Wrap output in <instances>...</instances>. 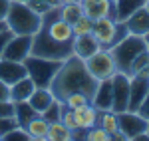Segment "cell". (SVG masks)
Segmentation results:
<instances>
[{
    "instance_id": "6da1fadb",
    "label": "cell",
    "mask_w": 149,
    "mask_h": 141,
    "mask_svg": "<svg viewBox=\"0 0 149 141\" xmlns=\"http://www.w3.org/2000/svg\"><path fill=\"white\" fill-rule=\"evenodd\" d=\"M97 85H100V82L88 72L86 62L72 54L68 60L62 62L60 70L56 72L54 80L50 83V90H52L54 97L60 99V101L68 94H74V92H81L92 99Z\"/></svg>"
},
{
    "instance_id": "7a4b0ae2",
    "label": "cell",
    "mask_w": 149,
    "mask_h": 141,
    "mask_svg": "<svg viewBox=\"0 0 149 141\" xmlns=\"http://www.w3.org/2000/svg\"><path fill=\"white\" fill-rule=\"evenodd\" d=\"M6 28L12 34L18 36H34L42 24V16L34 12L26 2L22 0H12L10 10L6 14Z\"/></svg>"
},
{
    "instance_id": "3957f363",
    "label": "cell",
    "mask_w": 149,
    "mask_h": 141,
    "mask_svg": "<svg viewBox=\"0 0 149 141\" xmlns=\"http://www.w3.org/2000/svg\"><path fill=\"white\" fill-rule=\"evenodd\" d=\"M145 40L143 36H135V34H127L119 44H115L109 52L113 56V62H115V68L117 72L129 76V70H131V64L133 60L137 58L141 52H145Z\"/></svg>"
},
{
    "instance_id": "277c9868",
    "label": "cell",
    "mask_w": 149,
    "mask_h": 141,
    "mask_svg": "<svg viewBox=\"0 0 149 141\" xmlns=\"http://www.w3.org/2000/svg\"><path fill=\"white\" fill-rule=\"evenodd\" d=\"M127 34H129V30H127L125 22H119L115 18H97V20H93L92 36L97 40L100 48L111 50Z\"/></svg>"
},
{
    "instance_id": "5b68a950",
    "label": "cell",
    "mask_w": 149,
    "mask_h": 141,
    "mask_svg": "<svg viewBox=\"0 0 149 141\" xmlns=\"http://www.w3.org/2000/svg\"><path fill=\"white\" fill-rule=\"evenodd\" d=\"M24 66H26V70H28L30 80L36 83V88H50V83H52V80H54L56 72L60 70L62 62L28 56V58L24 60Z\"/></svg>"
},
{
    "instance_id": "8992f818",
    "label": "cell",
    "mask_w": 149,
    "mask_h": 141,
    "mask_svg": "<svg viewBox=\"0 0 149 141\" xmlns=\"http://www.w3.org/2000/svg\"><path fill=\"white\" fill-rule=\"evenodd\" d=\"M86 62V68L92 74L97 82H103V80H111L115 74H117V68H115L113 56L109 50L105 48H100L97 52H93L90 58L84 60Z\"/></svg>"
},
{
    "instance_id": "52a82bcc",
    "label": "cell",
    "mask_w": 149,
    "mask_h": 141,
    "mask_svg": "<svg viewBox=\"0 0 149 141\" xmlns=\"http://www.w3.org/2000/svg\"><path fill=\"white\" fill-rule=\"evenodd\" d=\"M127 99H129V76L117 72L111 78V111L115 113L127 111Z\"/></svg>"
},
{
    "instance_id": "ba28073f",
    "label": "cell",
    "mask_w": 149,
    "mask_h": 141,
    "mask_svg": "<svg viewBox=\"0 0 149 141\" xmlns=\"http://www.w3.org/2000/svg\"><path fill=\"white\" fill-rule=\"evenodd\" d=\"M117 125H119V131L127 137V141H131L137 133L147 131L149 121L141 117L137 111H123V113H117Z\"/></svg>"
},
{
    "instance_id": "9c48e42d",
    "label": "cell",
    "mask_w": 149,
    "mask_h": 141,
    "mask_svg": "<svg viewBox=\"0 0 149 141\" xmlns=\"http://www.w3.org/2000/svg\"><path fill=\"white\" fill-rule=\"evenodd\" d=\"M30 50H32V36H18L14 34L8 40V44L4 48L2 56L4 60H14V62H24V60L30 56Z\"/></svg>"
},
{
    "instance_id": "30bf717a",
    "label": "cell",
    "mask_w": 149,
    "mask_h": 141,
    "mask_svg": "<svg viewBox=\"0 0 149 141\" xmlns=\"http://www.w3.org/2000/svg\"><path fill=\"white\" fill-rule=\"evenodd\" d=\"M149 92V78L145 76H131L129 78V99L127 111H137Z\"/></svg>"
},
{
    "instance_id": "8fae6325",
    "label": "cell",
    "mask_w": 149,
    "mask_h": 141,
    "mask_svg": "<svg viewBox=\"0 0 149 141\" xmlns=\"http://www.w3.org/2000/svg\"><path fill=\"white\" fill-rule=\"evenodd\" d=\"M81 8H84V14L88 18H92V20H97V18H115V2L113 0H81Z\"/></svg>"
},
{
    "instance_id": "7c38bea8",
    "label": "cell",
    "mask_w": 149,
    "mask_h": 141,
    "mask_svg": "<svg viewBox=\"0 0 149 141\" xmlns=\"http://www.w3.org/2000/svg\"><path fill=\"white\" fill-rule=\"evenodd\" d=\"M26 76H28V70H26L24 62H14V60L0 58V80L4 83L12 85L14 82L22 80Z\"/></svg>"
},
{
    "instance_id": "4fadbf2b",
    "label": "cell",
    "mask_w": 149,
    "mask_h": 141,
    "mask_svg": "<svg viewBox=\"0 0 149 141\" xmlns=\"http://www.w3.org/2000/svg\"><path fill=\"white\" fill-rule=\"evenodd\" d=\"M72 50H74V56H78V58L86 60V58H90L93 52H97V50H100V44H97V40H95L92 34L74 36Z\"/></svg>"
},
{
    "instance_id": "5bb4252c",
    "label": "cell",
    "mask_w": 149,
    "mask_h": 141,
    "mask_svg": "<svg viewBox=\"0 0 149 141\" xmlns=\"http://www.w3.org/2000/svg\"><path fill=\"white\" fill-rule=\"evenodd\" d=\"M125 26L129 30V34L135 36H145L149 32V12L145 10V6H141L139 10H135L129 18L125 20Z\"/></svg>"
},
{
    "instance_id": "9a60e30c",
    "label": "cell",
    "mask_w": 149,
    "mask_h": 141,
    "mask_svg": "<svg viewBox=\"0 0 149 141\" xmlns=\"http://www.w3.org/2000/svg\"><path fill=\"white\" fill-rule=\"evenodd\" d=\"M54 101H56V97H54V94H52L50 88H36L34 92H32V95L28 97L30 107L34 109L36 113H40V115H42Z\"/></svg>"
},
{
    "instance_id": "2e32d148",
    "label": "cell",
    "mask_w": 149,
    "mask_h": 141,
    "mask_svg": "<svg viewBox=\"0 0 149 141\" xmlns=\"http://www.w3.org/2000/svg\"><path fill=\"white\" fill-rule=\"evenodd\" d=\"M74 115H76V123L80 129H90L93 125H97V117H100V109L93 106V103H88L84 107H78L74 109Z\"/></svg>"
},
{
    "instance_id": "e0dca14e",
    "label": "cell",
    "mask_w": 149,
    "mask_h": 141,
    "mask_svg": "<svg viewBox=\"0 0 149 141\" xmlns=\"http://www.w3.org/2000/svg\"><path fill=\"white\" fill-rule=\"evenodd\" d=\"M36 90V83L30 80V76H26L22 80L14 82L10 85V101L18 103V101H28V97L32 95V92Z\"/></svg>"
},
{
    "instance_id": "ac0fdd59",
    "label": "cell",
    "mask_w": 149,
    "mask_h": 141,
    "mask_svg": "<svg viewBox=\"0 0 149 141\" xmlns=\"http://www.w3.org/2000/svg\"><path fill=\"white\" fill-rule=\"evenodd\" d=\"M48 125H50V121H48L44 115H40V113H38V115H34V117L24 125V129L28 131L30 141H46Z\"/></svg>"
},
{
    "instance_id": "d6986e66",
    "label": "cell",
    "mask_w": 149,
    "mask_h": 141,
    "mask_svg": "<svg viewBox=\"0 0 149 141\" xmlns=\"http://www.w3.org/2000/svg\"><path fill=\"white\" fill-rule=\"evenodd\" d=\"M92 103L100 111L103 109H111V80H103L100 82L97 85V90H95V94L92 97Z\"/></svg>"
},
{
    "instance_id": "ffe728a7",
    "label": "cell",
    "mask_w": 149,
    "mask_h": 141,
    "mask_svg": "<svg viewBox=\"0 0 149 141\" xmlns=\"http://www.w3.org/2000/svg\"><path fill=\"white\" fill-rule=\"evenodd\" d=\"M113 2H115V18L119 22H125L133 12L139 10L145 4V0H113Z\"/></svg>"
},
{
    "instance_id": "44dd1931",
    "label": "cell",
    "mask_w": 149,
    "mask_h": 141,
    "mask_svg": "<svg viewBox=\"0 0 149 141\" xmlns=\"http://www.w3.org/2000/svg\"><path fill=\"white\" fill-rule=\"evenodd\" d=\"M74 137V133L60 121H50V125H48V133H46V141H72Z\"/></svg>"
},
{
    "instance_id": "7402d4cb",
    "label": "cell",
    "mask_w": 149,
    "mask_h": 141,
    "mask_svg": "<svg viewBox=\"0 0 149 141\" xmlns=\"http://www.w3.org/2000/svg\"><path fill=\"white\" fill-rule=\"evenodd\" d=\"M97 125L103 127L109 135H113L119 131V125H117V113L111 111V109H103L100 111V117H97Z\"/></svg>"
},
{
    "instance_id": "603a6c76",
    "label": "cell",
    "mask_w": 149,
    "mask_h": 141,
    "mask_svg": "<svg viewBox=\"0 0 149 141\" xmlns=\"http://www.w3.org/2000/svg\"><path fill=\"white\" fill-rule=\"evenodd\" d=\"M34 115H38V113L30 107L28 101H18V103H14V117H16V121H18L20 127H24Z\"/></svg>"
},
{
    "instance_id": "cb8c5ba5",
    "label": "cell",
    "mask_w": 149,
    "mask_h": 141,
    "mask_svg": "<svg viewBox=\"0 0 149 141\" xmlns=\"http://www.w3.org/2000/svg\"><path fill=\"white\" fill-rule=\"evenodd\" d=\"M58 8H60V18L66 20L68 24H74L78 18L84 16V8H81V4H60Z\"/></svg>"
},
{
    "instance_id": "d4e9b609",
    "label": "cell",
    "mask_w": 149,
    "mask_h": 141,
    "mask_svg": "<svg viewBox=\"0 0 149 141\" xmlns=\"http://www.w3.org/2000/svg\"><path fill=\"white\" fill-rule=\"evenodd\" d=\"M62 103H64V107H68V109H78V107H84V106H88V103H92V99L86 94H81V92H74V94L66 95L62 99Z\"/></svg>"
},
{
    "instance_id": "484cf974",
    "label": "cell",
    "mask_w": 149,
    "mask_h": 141,
    "mask_svg": "<svg viewBox=\"0 0 149 141\" xmlns=\"http://www.w3.org/2000/svg\"><path fill=\"white\" fill-rule=\"evenodd\" d=\"M92 28H93V20L92 18H88L86 14L78 18L76 22L72 24V32L74 36H84V34H92Z\"/></svg>"
},
{
    "instance_id": "4316f807",
    "label": "cell",
    "mask_w": 149,
    "mask_h": 141,
    "mask_svg": "<svg viewBox=\"0 0 149 141\" xmlns=\"http://www.w3.org/2000/svg\"><path fill=\"white\" fill-rule=\"evenodd\" d=\"M84 139H86V141H111V135L103 129V127L93 125V127H90V129H86Z\"/></svg>"
},
{
    "instance_id": "83f0119b",
    "label": "cell",
    "mask_w": 149,
    "mask_h": 141,
    "mask_svg": "<svg viewBox=\"0 0 149 141\" xmlns=\"http://www.w3.org/2000/svg\"><path fill=\"white\" fill-rule=\"evenodd\" d=\"M2 141H30V135H28V131L24 127L16 125L14 129H10L8 133L2 135Z\"/></svg>"
},
{
    "instance_id": "f1b7e54d",
    "label": "cell",
    "mask_w": 149,
    "mask_h": 141,
    "mask_svg": "<svg viewBox=\"0 0 149 141\" xmlns=\"http://www.w3.org/2000/svg\"><path fill=\"white\" fill-rule=\"evenodd\" d=\"M60 121L68 127L72 133L78 131V123H76V115H74V109H68V107H62V115H60Z\"/></svg>"
},
{
    "instance_id": "f546056e",
    "label": "cell",
    "mask_w": 149,
    "mask_h": 141,
    "mask_svg": "<svg viewBox=\"0 0 149 141\" xmlns=\"http://www.w3.org/2000/svg\"><path fill=\"white\" fill-rule=\"evenodd\" d=\"M149 62V52L145 50V52H141L137 58L133 60V64H131V70H129V78L131 76H135V74H139V72L145 68V64Z\"/></svg>"
},
{
    "instance_id": "4dcf8cb0",
    "label": "cell",
    "mask_w": 149,
    "mask_h": 141,
    "mask_svg": "<svg viewBox=\"0 0 149 141\" xmlns=\"http://www.w3.org/2000/svg\"><path fill=\"white\" fill-rule=\"evenodd\" d=\"M62 107H64V103H62L60 99H56V101H54L52 106L48 107V109L44 111V113H42V115H44L48 121H56V119H60V115H62Z\"/></svg>"
},
{
    "instance_id": "1f68e13d",
    "label": "cell",
    "mask_w": 149,
    "mask_h": 141,
    "mask_svg": "<svg viewBox=\"0 0 149 141\" xmlns=\"http://www.w3.org/2000/svg\"><path fill=\"white\" fill-rule=\"evenodd\" d=\"M26 4H28V6H30L34 12H38L40 16H42V14H46L50 8H54V6H50L48 2H36V0H32V2H26Z\"/></svg>"
},
{
    "instance_id": "d6a6232c",
    "label": "cell",
    "mask_w": 149,
    "mask_h": 141,
    "mask_svg": "<svg viewBox=\"0 0 149 141\" xmlns=\"http://www.w3.org/2000/svg\"><path fill=\"white\" fill-rule=\"evenodd\" d=\"M14 115V103L12 101H0V117Z\"/></svg>"
},
{
    "instance_id": "836d02e7",
    "label": "cell",
    "mask_w": 149,
    "mask_h": 141,
    "mask_svg": "<svg viewBox=\"0 0 149 141\" xmlns=\"http://www.w3.org/2000/svg\"><path fill=\"white\" fill-rule=\"evenodd\" d=\"M12 36H14V34H12L8 28L0 30V56H2V52H4V48H6V44H8V40H10Z\"/></svg>"
},
{
    "instance_id": "e575fe53",
    "label": "cell",
    "mask_w": 149,
    "mask_h": 141,
    "mask_svg": "<svg viewBox=\"0 0 149 141\" xmlns=\"http://www.w3.org/2000/svg\"><path fill=\"white\" fill-rule=\"evenodd\" d=\"M137 113L141 115V117H145V119L149 121V92H147V95H145V99H143V103L139 106Z\"/></svg>"
},
{
    "instance_id": "d590c367",
    "label": "cell",
    "mask_w": 149,
    "mask_h": 141,
    "mask_svg": "<svg viewBox=\"0 0 149 141\" xmlns=\"http://www.w3.org/2000/svg\"><path fill=\"white\" fill-rule=\"evenodd\" d=\"M0 101H10V85L0 80Z\"/></svg>"
},
{
    "instance_id": "8d00e7d4",
    "label": "cell",
    "mask_w": 149,
    "mask_h": 141,
    "mask_svg": "<svg viewBox=\"0 0 149 141\" xmlns=\"http://www.w3.org/2000/svg\"><path fill=\"white\" fill-rule=\"evenodd\" d=\"M10 4H12V0H0V22L6 20V14L10 10Z\"/></svg>"
},
{
    "instance_id": "74e56055",
    "label": "cell",
    "mask_w": 149,
    "mask_h": 141,
    "mask_svg": "<svg viewBox=\"0 0 149 141\" xmlns=\"http://www.w3.org/2000/svg\"><path fill=\"white\" fill-rule=\"evenodd\" d=\"M22 2H32V0H22ZM36 2H48L50 6H60V0H36Z\"/></svg>"
},
{
    "instance_id": "f35d334b",
    "label": "cell",
    "mask_w": 149,
    "mask_h": 141,
    "mask_svg": "<svg viewBox=\"0 0 149 141\" xmlns=\"http://www.w3.org/2000/svg\"><path fill=\"white\" fill-rule=\"evenodd\" d=\"M135 76H145V78H149V62L145 64V68L139 72V74H135Z\"/></svg>"
},
{
    "instance_id": "ab89813d",
    "label": "cell",
    "mask_w": 149,
    "mask_h": 141,
    "mask_svg": "<svg viewBox=\"0 0 149 141\" xmlns=\"http://www.w3.org/2000/svg\"><path fill=\"white\" fill-rule=\"evenodd\" d=\"M60 4H81V0H60Z\"/></svg>"
},
{
    "instance_id": "60d3db41",
    "label": "cell",
    "mask_w": 149,
    "mask_h": 141,
    "mask_svg": "<svg viewBox=\"0 0 149 141\" xmlns=\"http://www.w3.org/2000/svg\"><path fill=\"white\" fill-rule=\"evenodd\" d=\"M143 40H145V48H147V52H149V32L143 36Z\"/></svg>"
},
{
    "instance_id": "b9f144b4",
    "label": "cell",
    "mask_w": 149,
    "mask_h": 141,
    "mask_svg": "<svg viewBox=\"0 0 149 141\" xmlns=\"http://www.w3.org/2000/svg\"><path fill=\"white\" fill-rule=\"evenodd\" d=\"M143 6H145V10L149 12V0H145V4H143Z\"/></svg>"
},
{
    "instance_id": "7bdbcfd3",
    "label": "cell",
    "mask_w": 149,
    "mask_h": 141,
    "mask_svg": "<svg viewBox=\"0 0 149 141\" xmlns=\"http://www.w3.org/2000/svg\"><path fill=\"white\" fill-rule=\"evenodd\" d=\"M6 28V22H0V30H4Z\"/></svg>"
},
{
    "instance_id": "ee69618b",
    "label": "cell",
    "mask_w": 149,
    "mask_h": 141,
    "mask_svg": "<svg viewBox=\"0 0 149 141\" xmlns=\"http://www.w3.org/2000/svg\"><path fill=\"white\" fill-rule=\"evenodd\" d=\"M147 135H149V127H147Z\"/></svg>"
},
{
    "instance_id": "f6af8a7d",
    "label": "cell",
    "mask_w": 149,
    "mask_h": 141,
    "mask_svg": "<svg viewBox=\"0 0 149 141\" xmlns=\"http://www.w3.org/2000/svg\"><path fill=\"white\" fill-rule=\"evenodd\" d=\"M0 141H2V137H0Z\"/></svg>"
}]
</instances>
